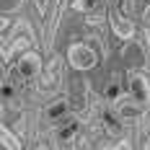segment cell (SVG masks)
<instances>
[{
	"mask_svg": "<svg viewBox=\"0 0 150 150\" xmlns=\"http://www.w3.org/2000/svg\"><path fill=\"white\" fill-rule=\"evenodd\" d=\"M67 62H70V67L86 73V70H93V67H96L98 54H96V49L88 47L86 42H73V44L67 47Z\"/></svg>",
	"mask_w": 150,
	"mask_h": 150,
	"instance_id": "obj_1",
	"label": "cell"
},
{
	"mask_svg": "<svg viewBox=\"0 0 150 150\" xmlns=\"http://www.w3.org/2000/svg\"><path fill=\"white\" fill-rule=\"evenodd\" d=\"M129 96L135 101H140L142 106L150 104V78L145 73H140V70L129 73Z\"/></svg>",
	"mask_w": 150,
	"mask_h": 150,
	"instance_id": "obj_2",
	"label": "cell"
},
{
	"mask_svg": "<svg viewBox=\"0 0 150 150\" xmlns=\"http://www.w3.org/2000/svg\"><path fill=\"white\" fill-rule=\"evenodd\" d=\"M16 70H18V75H21V78L31 80V78H36V75H39V70H42V57H39L36 52H26V54H21V57H18Z\"/></svg>",
	"mask_w": 150,
	"mask_h": 150,
	"instance_id": "obj_3",
	"label": "cell"
},
{
	"mask_svg": "<svg viewBox=\"0 0 150 150\" xmlns=\"http://www.w3.org/2000/svg\"><path fill=\"white\" fill-rule=\"evenodd\" d=\"M114 111H117L124 122H135V119H140V117H142V104H140V101H135V98L127 93V96H122L119 101L114 104Z\"/></svg>",
	"mask_w": 150,
	"mask_h": 150,
	"instance_id": "obj_4",
	"label": "cell"
},
{
	"mask_svg": "<svg viewBox=\"0 0 150 150\" xmlns=\"http://www.w3.org/2000/svg\"><path fill=\"white\" fill-rule=\"evenodd\" d=\"M67 111H70V101H67V98H54V101L44 109V117L52 122V124H60V122L67 117Z\"/></svg>",
	"mask_w": 150,
	"mask_h": 150,
	"instance_id": "obj_5",
	"label": "cell"
},
{
	"mask_svg": "<svg viewBox=\"0 0 150 150\" xmlns=\"http://www.w3.org/2000/svg\"><path fill=\"white\" fill-rule=\"evenodd\" d=\"M111 29H114V34H117L119 39H132V36H135L132 21L124 18V16H119V13H111Z\"/></svg>",
	"mask_w": 150,
	"mask_h": 150,
	"instance_id": "obj_6",
	"label": "cell"
},
{
	"mask_svg": "<svg viewBox=\"0 0 150 150\" xmlns=\"http://www.w3.org/2000/svg\"><path fill=\"white\" fill-rule=\"evenodd\" d=\"M75 132H78V122H75V119L65 122V124H57V140H60V142H67V140H73Z\"/></svg>",
	"mask_w": 150,
	"mask_h": 150,
	"instance_id": "obj_7",
	"label": "cell"
},
{
	"mask_svg": "<svg viewBox=\"0 0 150 150\" xmlns=\"http://www.w3.org/2000/svg\"><path fill=\"white\" fill-rule=\"evenodd\" d=\"M0 137H3V148H5V150H21V142L11 135V129H8V127H3Z\"/></svg>",
	"mask_w": 150,
	"mask_h": 150,
	"instance_id": "obj_8",
	"label": "cell"
},
{
	"mask_svg": "<svg viewBox=\"0 0 150 150\" xmlns=\"http://www.w3.org/2000/svg\"><path fill=\"white\" fill-rule=\"evenodd\" d=\"M98 0H73V8L78 11V13H86V11H91L93 5H96Z\"/></svg>",
	"mask_w": 150,
	"mask_h": 150,
	"instance_id": "obj_9",
	"label": "cell"
},
{
	"mask_svg": "<svg viewBox=\"0 0 150 150\" xmlns=\"http://www.w3.org/2000/svg\"><path fill=\"white\" fill-rule=\"evenodd\" d=\"M16 96V91H13V86H11V83H5V86H3V98H5V101H11V98H13Z\"/></svg>",
	"mask_w": 150,
	"mask_h": 150,
	"instance_id": "obj_10",
	"label": "cell"
}]
</instances>
